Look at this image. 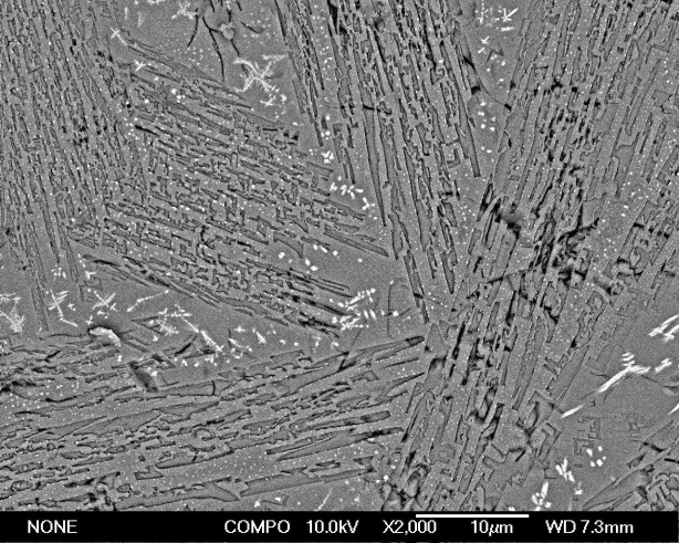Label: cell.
<instances>
[{
  "instance_id": "cell-1",
  "label": "cell",
  "mask_w": 679,
  "mask_h": 543,
  "mask_svg": "<svg viewBox=\"0 0 679 543\" xmlns=\"http://www.w3.org/2000/svg\"><path fill=\"white\" fill-rule=\"evenodd\" d=\"M471 116L480 169L489 174L495 167L500 138L505 124V112L502 105L488 93H479L471 104Z\"/></svg>"
}]
</instances>
